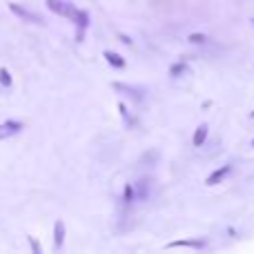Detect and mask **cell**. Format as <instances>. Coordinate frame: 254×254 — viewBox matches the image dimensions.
<instances>
[{
  "instance_id": "cell-1",
  "label": "cell",
  "mask_w": 254,
  "mask_h": 254,
  "mask_svg": "<svg viewBox=\"0 0 254 254\" xmlns=\"http://www.w3.org/2000/svg\"><path fill=\"white\" fill-rule=\"evenodd\" d=\"M47 4L49 9H52L54 13H58V16H63V18H69L71 22H74L76 27H78V38L83 36V29H87V25H89V16H87V11H80V9H76L71 2H65V0H47Z\"/></svg>"
},
{
  "instance_id": "cell-2",
  "label": "cell",
  "mask_w": 254,
  "mask_h": 254,
  "mask_svg": "<svg viewBox=\"0 0 254 254\" xmlns=\"http://www.w3.org/2000/svg\"><path fill=\"white\" fill-rule=\"evenodd\" d=\"M9 11L16 13L18 18H22V20H27V22H34V25H43V18H40L38 13L31 11V9H27V7H22V4H18V2H9Z\"/></svg>"
},
{
  "instance_id": "cell-3",
  "label": "cell",
  "mask_w": 254,
  "mask_h": 254,
  "mask_svg": "<svg viewBox=\"0 0 254 254\" xmlns=\"http://www.w3.org/2000/svg\"><path fill=\"white\" fill-rule=\"evenodd\" d=\"M20 129H22L20 121H4V123H0V140L11 138V136H16Z\"/></svg>"
},
{
  "instance_id": "cell-4",
  "label": "cell",
  "mask_w": 254,
  "mask_h": 254,
  "mask_svg": "<svg viewBox=\"0 0 254 254\" xmlns=\"http://www.w3.org/2000/svg\"><path fill=\"white\" fill-rule=\"evenodd\" d=\"M112 87H114L116 92L125 94V96L134 98V101H143V92H140V89H136V87H129V85H125V83H112Z\"/></svg>"
},
{
  "instance_id": "cell-5",
  "label": "cell",
  "mask_w": 254,
  "mask_h": 254,
  "mask_svg": "<svg viewBox=\"0 0 254 254\" xmlns=\"http://www.w3.org/2000/svg\"><path fill=\"white\" fill-rule=\"evenodd\" d=\"M63 243H65V223H63V221H56V225H54V248L61 250Z\"/></svg>"
},
{
  "instance_id": "cell-6",
  "label": "cell",
  "mask_w": 254,
  "mask_h": 254,
  "mask_svg": "<svg viewBox=\"0 0 254 254\" xmlns=\"http://www.w3.org/2000/svg\"><path fill=\"white\" fill-rule=\"evenodd\" d=\"M230 172H232V167H230V165H223V167H221V170L212 172V174L207 176V181H205V183H207V185H216V183H221V181H223L225 176L230 174Z\"/></svg>"
},
{
  "instance_id": "cell-7",
  "label": "cell",
  "mask_w": 254,
  "mask_h": 254,
  "mask_svg": "<svg viewBox=\"0 0 254 254\" xmlns=\"http://www.w3.org/2000/svg\"><path fill=\"white\" fill-rule=\"evenodd\" d=\"M149 188H152V181L149 179H140L138 185H136V201H145L149 194Z\"/></svg>"
},
{
  "instance_id": "cell-8",
  "label": "cell",
  "mask_w": 254,
  "mask_h": 254,
  "mask_svg": "<svg viewBox=\"0 0 254 254\" xmlns=\"http://www.w3.org/2000/svg\"><path fill=\"white\" fill-rule=\"evenodd\" d=\"M205 138H207V125L203 123V125L196 127V131H194V138H192L194 147H201V145L205 143Z\"/></svg>"
},
{
  "instance_id": "cell-9",
  "label": "cell",
  "mask_w": 254,
  "mask_h": 254,
  "mask_svg": "<svg viewBox=\"0 0 254 254\" xmlns=\"http://www.w3.org/2000/svg\"><path fill=\"white\" fill-rule=\"evenodd\" d=\"M105 61L110 63L112 67H116V69H123V67H125L123 56H119V54H116V52H105Z\"/></svg>"
},
{
  "instance_id": "cell-10",
  "label": "cell",
  "mask_w": 254,
  "mask_h": 254,
  "mask_svg": "<svg viewBox=\"0 0 254 254\" xmlns=\"http://www.w3.org/2000/svg\"><path fill=\"white\" fill-rule=\"evenodd\" d=\"M205 246V241H192V239H188V241H174V243H167L165 248H203Z\"/></svg>"
},
{
  "instance_id": "cell-11",
  "label": "cell",
  "mask_w": 254,
  "mask_h": 254,
  "mask_svg": "<svg viewBox=\"0 0 254 254\" xmlns=\"http://www.w3.org/2000/svg\"><path fill=\"white\" fill-rule=\"evenodd\" d=\"M0 85L2 87H11V76H9V71L4 67H0Z\"/></svg>"
},
{
  "instance_id": "cell-12",
  "label": "cell",
  "mask_w": 254,
  "mask_h": 254,
  "mask_svg": "<svg viewBox=\"0 0 254 254\" xmlns=\"http://www.w3.org/2000/svg\"><path fill=\"white\" fill-rule=\"evenodd\" d=\"M190 43H194V45H203L207 40V36L205 34H190Z\"/></svg>"
},
{
  "instance_id": "cell-13",
  "label": "cell",
  "mask_w": 254,
  "mask_h": 254,
  "mask_svg": "<svg viewBox=\"0 0 254 254\" xmlns=\"http://www.w3.org/2000/svg\"><path fill=\"white\" fill-rule=\"evenodd\" d=\"M183 71H185V65H183V63H179V65H172L170 74L172 76H179V74H183Z\"/></svg>"
},
{
  "instance_id": "cell-14",
  "label": "cell",
  "mask_w": 254,
  "mask_h": 254,
  "mask_svg": "<svg viewBox=\"0 0 254 254\" xmlns=\"http://www.w3.org/2000/svg\"><path fill=\"white\" fill-rule=\"evenodd\" d=\"M131 196H134V190H131V185H127V188H125V196H123V201H125V203H131Z\"/></svg>"
},
{
  "instance_id": "cell-15",
  "label": "cell",
  "mask_w": 254,
  "mask_h": 254,
  "mask_svg": "<svg viewBox=\"0 0 254 254\" xmlns=\"http://www.w3.org/2000/svg\"><path fill=\"white\" fill-rule=\"evenodd\" d=\"M29 246H31V250H34L36 254H38V252H40V243H38V241H36V239H31V237H29Z\"/></svg>"
},
{
  "instance_id": "cell-16",
  "label": "cell",
  "mask_w": 254,
  "mask_h": 254,
  "mask_svg": "<svg viewBox=\"0 0 254 254\" xmlns=\"http://www.w3.org/2000/svg\"><path fill=\"white\" fill-rule=\"evenodd\" d=\"M252 116H254V112H252Z\"/></svg>"
},
{
  "instance_id": "cell-17",
  "label": "cell",
  "mask_w": 254,
  "mask_h": 254,
  "mask_svg": "<svg viewBox=\"0 0 254 254\" xmlns=\"http://www.w3.org/2000/svg\"><path fill=\"white\" fill-rule=\"evenodd\" d=\"M252 145H254V140H252Z\"/></svg>"
},
{
  "instance_id": "cell-18",
  "label": "cell",
  "mask_w": 254,
  "mask_h": 254,
  "mask_svg": "<svg viewBox=\"0 0 254 254\" xmlns=\"http://www.w3.org/2000/svg\"><path fill=\"white\" fill-rule=\"evenodd\" d=\"M252 22H254V20H252Z\"/></svg>"
}]
</instances>
